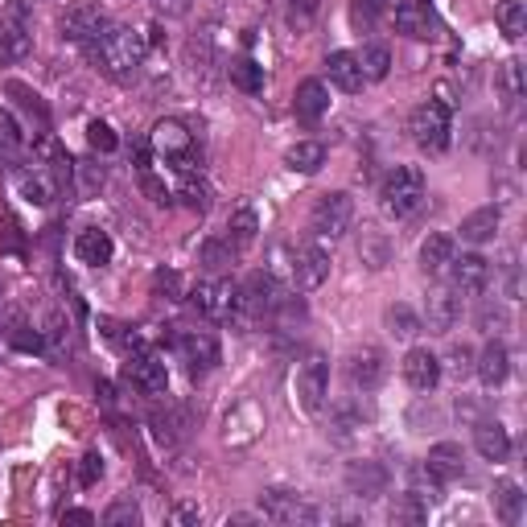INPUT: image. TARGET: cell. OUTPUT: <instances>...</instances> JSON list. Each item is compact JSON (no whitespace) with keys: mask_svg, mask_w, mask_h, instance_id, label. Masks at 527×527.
I'll use <instances>...</instances> for the list:
<instances>
[{"mask_svg":"<svg viewBox=\"0 0 527 527\" xmlns=\"http://www.w3.org/2000/svg\"><path fill=\"white\" fill-rule=\"evenodd\" d=\"M429 519V503L416 495V490H404V495H396L392 503V523H408V527H420Z\"/></svg>","mask_w":527,"mask_h":527,"instance_id":"35","label":"cell"},{"mask_svg":"<svg viewBox=\"0 0 527 527\" xmlns=\"http://www.w3.org/2000/svg\"><path fill=\"white\" fill-rule=\"evenodd\" d=\"M260 433H264V412H260L252 400L235 404V408L227 412V420H223V441H227V445H235V449L256 445V441H260Z\"/></svg>","mask_w":527,"mask_h":527,"instance_id":"9","label":"cell"},{"mask_svg":"<svg viewBox=\"0 0 527 527\" xmlns=\"http://www.w3.org/2000/svg\"><path fill=\"white\" fill-rule=\"evenodd\" d=\"M103 25H108V17H103L95 5H79V9H70V13L62 17V38H66V42H83V46H87Z\"/></svg>","mask_w":527,"mask_h":527,"instance_id":"23","label":"cell"},{"mask_svg":"<svg viewBox=\"0 0 527 527\" xmlns=\"http://www.w3.org/2000/svg\"><path fill=\"white\" fill-rule=\"evenodd\" d=\"M293 9H301V13H305V17H309V13H313V9H318V0H293Z\"/></svg>","mask_w":527,"mask_h":527,"instance_id":"58","label":"cell"},{"mask_svg":"<svg viewBox=\"0 0 527 527\" xmlns=\"http://www.w3.org/2000/svg\"><path fill=\"white\" fill-rule=\"evenodd\" d=\"M346 490L355 499H379L388 495V470L379 462H350L346 466Z\"/></svg>","mask_w":527,"mask_h":527,"instance_id":"16","label":"cell"},{"mask_svg":"<svg viewBox=\"0 0 527 527\" xmlns=\"http://www.w3.org/2000/svg\"><path fill=\"white\" fill-rule=\"evenodd\" d=\"M256 235H260L256 210H252V206H239L235 215H231V223H227V243H231L235 252H248L252 243H256Z\"/></svg>","mask_w":527,"mask_h":527,"instance_id":"29","label":"cell"},{"mask_svg":"<svg viewBox=\"0 0 527 527\" xmlns=\"http://www.w3.org/2000/svg\"><path fill=\"white\" fill-rule=\"evenodd\" d=\"M62 523H95V515L75 507V511H62Z\"/></svg>","mask_w":527,"mask_h":527,"instance_id":"56","label":"cell"},{"mask_svg":"<svg viewBox=\"0 0 527 527\" xmlns=\"http://www.w3.org/2000/svg\"><path fill=\"white\" fill-rule=\"evenodd\" d=\"M87 145H91L95 153H116V149H120V136H116L112 124L91 120V124H87Z\"/></svg>","mask_w":527,"mask_h":527,"instance_id":"43","label":"cell"},{"mask_svg":"<svg viewBox=\"0 0 527 527\" xmlns=\"http://www.w3.org/2000/svg\"><path fill=\"white\" fill-rule=\"evenodd\" d=\"M293 112H297V120H305V124H318V120L330 112V91H326V83H322V79H305V83L297 87V95H293Z\"/></svg>","mask_w":527,"mask_h":527,"instance_id":"18","label":"cell"},{"mask_svg":"<svg viewBox=\"0 0 527 527\" xmlns=\"http://www.w3.org/2000/svg\"><path fill=\"white\" fill-rule=\"evenodd\" d=\"M474 375L486 383V388H503V383H507V375H511V355H507V346H503L499 338L490 342L482 355L474 359Z\"/></svg>","mask_w":527,"mask_h":527,"instance_id":"21","label":"cell"},{"mask_svg":"<svg viewBox=\"0 0 527 527\" xmlns=\"http://www.w3.org/2000/svg\"><path fill=\"white\" fill-rule=\"evenodd\" d=\"M157 9H169L173 17H182L186 13V0H157Z\"/></svg>","mask_w":527,"mask_h":527,"instance_id":"57","label":"cell"},{"mask_svg":"<svg viewBox=\"0 0 527 527\" xmlns=\"http://www.w3.org/2000/svg\"><path fill=\"white\" fill-rule=\"evenodd\" d=\"M350 223H355V198L334 190V194H322L318 206H313L309 215V227L318 239H342L350 231Z\"/></svg>","mask_w":527,"mask_h":527,"instance_id":"4","label":"cell"},{"mask_svg":"<svg viewBox=\"0 0 527 527\" xmlns=\"http://www.w3.org/2000/svg\"><path fill=\"white\" fill-rule=\"evenodd\" d=\"M169 523L173 527H198L202 523V507L198 503H178V507L169 511Z\"/></svg>","mask_w":527,"mask_h":527,"instance_id":"49","label":"cell"},{"mask_svg":"<svg viewBox=\"0 0 527 527\" xmlns=\"http://www.w3.org/2000/svg\"><path fill=\"white\" fill-rule=\"evenodd\" d=\"M153 289H157L161 297H178L182 276H178V272H157V276H153Z\"/></svg>","mask_w":527,"mask_h":527,"instance_id":"52","label":"cell"},{"mask_svg":"<svg viewBox=\"0 0 527 527\" xmlns=\"http://www.w3.org/2000/svg\"><path fill=\"white\" fill-rule=\"evenodd\" d=\"M363 429V412L355 408V404H338L334 412H330V433L338 437V441H350Z\"/></svg>","mask_w":527,"mask_h":527,"instance_id":"39","label":"cell"},{"mask_svg":"<svg viewBox=\"0 0 527 527\" xmlns=\"http://www.w3.org/2000/svg\"><path fill=\"white\" fill-rule=\"evenodd\" d=\"M495 515H499L503 523H519V519H523V490H519L515 482H503V486L495 490Z\"/></svg>","mask_w":527,"mask_h":527,"instance_id":"37","label":"cell"},{"mask_svg":"<svg viewBox=\"0 0 527 527\" xmlns=\"http://www.w3.org/2000/svg\"><path fill=\"white\" fill-rule=\"evenodd\" d=\"M326 392H330V363L322 355H309L297 367V400L305 412H318L326 404Z\"/></svg>","mask_w":527,"mask_h":527,"instance_id":"8","label":"cell"},{"mask_svg":"<svg viewBox=\"0 0 527 527\" xmlns=\"http://www.w3.org/2000/svg\"><path fill=\"white\" fill-rule=\"evenodd\" d=\"M17 186H21V194H25L33 206H50V202L58 198V173L46 169V165H33V169L21 173Z\"/></svg>","mask_w":527,"mask_h":527,"instance_id":"25","label":"cell"},{"mask_svg":"<svg viewBox=\"0 0 527 527\" xmlns=\"http://www.w3.org/2000/svg\"><path fill=\"white\" fill-rule=\"evenodd\" d=\"M136 523H140V507L132 499H116L103 511V527H136Z\"/></svg>","mask_w":527,"mask_h":527,"instance_id":"44","label":"cell"},{"mask_svg":"<svg viewBox=\"0 0 527 527\" xmlns=\"http://www.w3.org/2000/svg\"><path fill=\"white\" fill-rule=\"evenodd\" d=\"M9 95H17V99L25 103V108H29L33 116H38V120H46V103H42L38 95H33L29 87H21V83H9Z\"/></svg>","mask_w":527,"mask_h":527,"instance_id":"50","label":"cell"},{"mask_svg":"<svg viewBox=\"0 0 527 527\" xmlns=\"http://www.w3.org/2000/svg\"><path fill=\"white\" fill-rule=\"evenodd\" d=\"M359 66H363V79H367V83L388 79V70H392V54H388V46H367V50L359 54Z\"/></svg>","mask_w":527,"mask_h":527,"instance_id":"41","label":"cell"},{"mask_svg":"<svg viewBox=\"0 0 527 527\" xmlns=\"http://www.w3.org/2000/svg\"><path fill=\"white\" fill-rule=\"evenodd\" d=\"M153 149H157L165 161L178 165L182 173L194 169V136H190V128H186L182 120H161V124L153 128Z\"/></svg>","mask_w":527,"mask_h":527,"instance_id":"7","label":"cell"},{"mask_svg":"<svg viewBox=\"0 0 527 527\" xmlns=\"http://www.w3.org/2000/svg\"><path fill=\"white\" fill-rule=\"evenodd\" d=\"M346 375H350V383H355V388L375 392L379 383H383V375H388V359H383V350L363 346V350H355V355L346 359Z\"/></svg>","mask_w":527,"mask_h":527,"instance_id":"13","label":"cell"},{"mask_svg":"<svg viewBox=\"0 0 527 527\" xmlns=\"http://www.w3.org/2000/svg\"><path fill=\"white\" fill-rule=\"evenodd\" d=\"M231 83H235L239 91H248V95L264 91V66H256L252 58H243V62H235V66H231Z\"/></svg>","mask_w":527,"mask_h":527,"instance_id":"42","label":"cell"},{"mask_svg":"<svg viewBox=\"0 0 527 527\" xmlns=\"http://www.w3.org/2000/svg\"><path fill=\"white\" fill-rule=\"evenodd\" d=\"M140 186H145V194H149V198H153L157 206H165V202H169V190H165V186H161V182L153 178V173H149V169H145V173H140Z\"/></svg>","mask_w":527,"mask_h":527,"instance_id":"54","label":"cell"},{"mask_svg":"<svg viewBox=\"0 0 527 527\" xmlns=\"http://www.w3.org/2000/svg\"><path fill=\"white\" fill-rule=\"evenodd\" d=\"M495 83H499V95H503V103H507V108H519V99H523V91H527V79H523V62H519V58H507V62L499 66Z\"/></svg>","mask_w":527,"mask_h":527,"instance_id":"32","label":"cell"},{"mask_svg":"<svg viewBox=\"0 0 527 527\" xmlns=\"http://www.w3.org/2000/svg\"><path fill=\"white\" fill-rule=\"evenodd\" d=\"M75 256H79V264H87V268H103V264L112 260V235H108V231H99V227L79 231V239H75Z\"/></svg>","mask_w":527,"mask_h":527,"instance_id":"26","label":"cell"},{"mask_svg":"<svg viewBox=\"0 0 527 527\" xmlns=\"http://www.w3.org/2000/svg\"><path fill=\"white\" fill-rule=\"evenodd\" d=\"M33 38H29V29H25V17L21 9H9L5 17H0V66H13L29 54Z\"/></svg>","mask_w":527,"mask_h":527,"instance_id":"15","label":"cell"},{"mask_svg":"<svg viewBox=\"0 0 527 527\" xmlns=\"http://www.w3.org/2000/svg\"><path fill=\"white\" fill-rule=\"evenodd\" d=\"M235 256H239V252L231 248L227 239H206V243H202V252H198V260H202L210 272H227V268L235 264Z\"/></svg>","mask_w":527,"mask_h":527,"instance_id":"40","label":"cell"},{"mask_svg":"<svg viewBox=\"0 0 527 527\" xmlns=\"http://www.w3.org/2000/svg\"><path fill=\"white\" fill-rule=\"evenodd\" d=\"M383 326H388V334H396V338H416L420 330H425L420 313L408 309V305H392L388 313H383Z\"/></svg>","mask_w":527,"mask_h":527,"instance_id":"36","label":"cell"},{"mask_svg":"<svg viewBox=\"0 0 527 527\" xmlns=\"http://www.w3.org/2000/svg\"><path fill=\"white\" fill-rule=\"evenodd\" d=\"M458 318H462L458 297H453L449 289H433L429 293V330L433 334H449L453 326H458Z\"/></svg>","mask_w":527,"mask_h":527,"instance_id":"27","label":"cell"},{"mask_svg":"<svg viewBox=\"0 0 527 527\" xmlns=\"http://www.w3.org/2000/svg\"><path fill=\"white\" fill-rule=\"evenodd\" d=\"M124 375H128V383L140 396H165V388H169V371L153 355H132L128 367H124Z\"/></svg>","mask_w":527,"mask_h":527,"instance_id":"12","label":"cell"},{"mask_svg":"<svg viewBox=\"0 0 527 527\" xmlns=\"http://www.w3.org/2000/svg\"><path fill=\"white\" fill-rule=\"evenodd\" d=\"M289 276H293V285H297L301 293L322 289V285H326V276H330V252L318 248V243H301V248H293Z\"/></svg>","mask_w":527,"mask_h":527,"instance_id":"6","label":"cell"},{"mask_svg":"<svg viewBox=\"0 0 527 527\" xmlns=\"http://www.w3.org/2000/svg\"><path fill=\"white\" fill-rule=\"evenodd\" d=\"M383 13V0H350V21H355L359 29H371Z\"/></svg>","mask_w":527,"mask_h":527,"instance_id":"47","label":"cell"},{"mask_svg":"<svg viewBox=\"0 0 527 527\" xmlns=\"http://www.w3.org/2000/svg\"><path fill=\"white\" fill-rule=\"evenodd\" d=\"M404 379H408V388H416V392H433L441 383V359L433 355L429 346H412L404 355Z\"/></svg>","mask_w":527,"mask_h":527,"instance_id":"14","label":"cell"},{"mask_svg":"<svg viewBox=\"0 0 527 527\" xmlns=\"http://www.w3.org/2000/svg\"><path fill=\"white\" fill-rule=\"evenodd\" d=\"M425 470L445 486V482H458L466 474V453L462 445H453V441H437L429 449V458H425Z\"/></svg>","mask_w":527,"mask_h":527,"instance_id":"17","label":"cell"},{"mask_svg":"<svg viewBox=\"0 0 527 527\" xmlns=\"http://www.w3.org/2000/svg\"><path fill=\"white\" fill-rule=\"evenodd\" d=\"M145 38H140L136 29H128V25H103L95 38L87 42V54H91V62L103 70L108 79H116V83H128L136 70H140V62H145Z\"/></svg>","mask_w":527,"mask_h":527,"instance_id":"1","label":"cell"},{"mask_svg":"<svg viewBox=\"0 0 527 527\" xmlns=\"http://www.w3.org/2000/svg\"><path fill=\"white\" fill-rule=\"evenodd\" d=\"M379 198H383V210H388L392 219H408L412 210L425 202V173L416 165H396L388 173V182H383Z\"/></svg>","mask_w":527,"mask_h":527,"instance_id":"2","label":"cell"},{"mask_svg":"<svg viewBox=\"0 0 527 527\" xmlns=\"http://www.w3.org/2000/svg\"><path fill=\"white\" fill-rule=\"evenodd\" d=\"M453 256H458V243H453V235L437 231V235H429L425 243H420V272H425V276H441Z\"/></svg>","mask_w":527,"mask_h":527,"instance_id":"24","label":"cell"},{"mask_svg":"<svg viewBox=\"0 0 527 527\" xmlns=\"http://www.w3.org/2000/svg\"><path fill=\"white\" fill-rule=\"evenodd\" d=\"M507 297H511V301L519 297V264H515V252L507 256Z\"/></svg>","mask_w":527,"mask_h":527,"instance_id":"55","label":"cell"},{"mask_svg":"<svg viewBox=\"0 0 527 527\" xmlns=\"http://www.w3.org/2000/svg\"><path fill=\"white\" fill-rule=\"evenodd\" d=\"M495 21H499V29L507 33L511 42H519L523 33H527V5H523V0H499Z\"/></svg>","mask_w":527,"mask_h":527,"instance_id":"34","label":"cell"},{"mask_svg":"<svg viewBox=\"0 0 527 527\" xmlns=\"http://www.w3.org/2000/svg\"><path fill=\"white\" fill-rule=\"evenodd\" d=\"M474 449L486 462H507L511 453V433L499 425V420H474Z\"/></svg>","mask_w":527,"mask_h":527,"instance_id":"19","label":"cell"},{"mask_svg":"<svg viewBox=\"0 0 527 527\" xmlns=\"http://www.w3.org/2000/svg\"><path fill=\"white\" fill-rule=\"evenodd\" d=\"M173 346H178V355L190 363V371L219 367V342H215V334H206V330H182L178 338H173Z\"/></svg>","mask_w":527,"mask_h":527,"instance_id":"11","label":"cell"},{"mask_svg":"<svg viewBox=\"0 0 527 527\" xmlns=\"http://www.w3.org/2000/svg\"><path fill=\"white\" fill-rule=\"evenodd\" d=\"M449 367H453V375H458V379L474 375V350H470L466 342H458V346L449 350Z\"/></svg>","mask_w":527,"mask_h":527,"instance_id":"48","label":"cell"},{"mask_svg":"<svg viewBox=\"0 0 527 527\" xmlns=\"http://www.w3.org/2000/svg\"><path fill=\"white\" fill-rule=\"evenodd\" d=\"M396 29L404 38H433V17L420 0H400L396 5Z\"/></svg>","mask_w":527,"mask_h":527,"instance_id":"28","label":"cell"},{"mask_svg":"<svg viewBox=\"0 0 527 527\" xmlns=\"http://www.w3.org/2000/svg\"><path fill=\"white\" fill-rule=\"evenodd\" d=\"M17 140H21V132H17V124H13V116L9 112H0V149H17Z\"/></svg>","mask_w":527,"mask_h":527,"instance_id":"53","label":"cell"},{"mask_svg":"<svg viewBox=\"0 0 527 527\" xmlns=\"http://www.w3.org/2000/svg\"><path fill=\"white\" fill-rule=\"evenodd\" d=\"M190 301H194V309L202 313L206 322H231L235 301H239V285H231V280H223V276L202 280Z\"/></svg>","mask_w":527,"mask_h":527,"instance_id":"5","label":"cell"},{"mask_svg":"<svg viewBox=\"0 0 527 527\" xmlns=\"http://www.w3.org/2000/svg\"><path fill=\"white\" fill-rule=\"evenodd\" d=\"M499 231V206H482L474 215L462 219V239L466 243H490Z\"/></svg>","mask_w":527,"mask_h":527,"instance_id":"31","label":"cell"},{"mask_svg":"<svg viewBox=\"0 0 527 527\" xmlns=\"http://www.w3.org/2000/svg\"><path fill=\"white\" fill-rule=\"evenodd\" d=\"M449 272H453V289H458V293H482L486 285H490V264L482 260V256H453L449 260Z\"/></svg>","mask_w":527,"mask_h":527,"instance_id":"22","label":"cell"},{"mask_svg":"<svg viewBox=\"0 0 527 527\" xmlns=\"http://www.w3.org/2000/svg\"><path fill=\"white\" fill-rule=\"evenodd\" d=\"M99 478H103V462H99V453H87L83 466H79V482H83V486H95Z\"/></svg>","mask_w":527,"mask_h":527,"instance_id":"51","label":"cell"},{"mask_svg":"<svg viewBox=\"0 0 527 527\" xmlns=\"http://www.w3.org/2000/svg\"><path fill=\"white\" fill-rule=\"evenodd\" d=\"M408 132L420 149H429V153H445L449 149V136H453V120H449V108L437 99H425L420 108L412 112L408 120Z\"/></svg>","mask_w":527,"mask_h":527,"instance_id":"3","label":"cell"},{"mask_svg":"<svg viewBox=\"0 0 527 527\" xmlns=\"http://www.w3.org/2000/svg\"><path fill=\"white\" fill-rule=\"evenodd\" d=\"M79 173V194L83 198H91V194H99L103 190V169L95 165V161H79V165H70Z\"/></svg>","mask_w":527,"mask_h":527,"instance_id":"46","label":"cell"},{"mask_svg":"<svg viewBox=\"0 0 527 527\" xmlns=\"http://www.w3.org/2000/svg\"><path fill=\"white\" fill-rule=\"evenodd\" d=\"M285 165L293 173H318L326 165V145L322 140H297V145L285 153Z\"/></svg>","mask_w":527,"mask_h":527,"instance_id":"30","label":"cell"},{"mask_svg":"<svg viewBox=\"0 0 527 527\" xmlns=\"http://www.w3.org/2000/svg\"><path fill=\"white\" fill-rule=\"evenodd\" d=\"M182 202L190 206V210H206L210 206V186L202 182V178H194V173H186V182H182Z\"/></svg>","mask_w":527,"mask_h":527,"instance_id":"45","label":"cell"},{"mask_svg":"<svg viewBox=\"0 0 527 527\" xmlns=\"http://www.w3.org/2000/svg\"><path fill=\"white\" fill-rule=\"evenodd\" d=\"M359 260L367 264V268H388L392 264V243H388V235L383 231H375V227H367L363 231V239H359Z\"/></svg>","mask_w":527,"mask_h":527,"instance_id":"33","label":"cell"},{"mask_svg":"<svg viewBox=\"0 0 527 527\" xmlns=\"http://www.w3.org/2000/svg\"><path fill=\"white\" fill-rule=\"evenodd\" d=\"M478 330H486V334H503V330H511V309L503 305V301H482L478 305Z\"/></svg>","mask_w":527,"mask_h":527,"instance_id":"38","label":"cell"},{"mask_svg":"<svg viewBox=\"0 0 527 527\" xmlns=\"http://www.w3.org/2000/svg\"><path fill=\"white\" fill-rule=\"evenodd\" d=\"M326 70H330V83H334L338 91H346V95H359V91L367 87L363 66H359V54H350V50L330 54V58H326Z\"/></svg>","mask_w":527,"mask_h":527,"instance_id":"20","label":"cell"},{"mask_svg":"<svg viewBox=\"0 0 527 527\" xmlns=\"http://www.w3.org/2000/svg\"><path fill=\"white\" fill-rule=\"evenodd\" d=\"M260 511H264V519H272V523H313V519H318V511L305 507V503L293 495V490H280V486L264 490V495H260Z\"/></svg>","mask_w":527,"mask_h":527,"instance_id":"10","label":"cell"}]
</instances>
